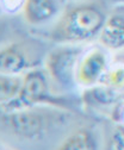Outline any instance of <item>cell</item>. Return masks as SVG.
<instances>
[{"label": "cell", "instance_id": "6da1fadb", "mask_svg": "<svg viewBox=\"0 0 124 150\" xmlns=\"http://www.w3.org/2000/svg\"><path fill=\"white\" fill-rule=\"evenodd\" d=\"M103 12L93 5H79L63 14L54 30L59 42H81L91 38L105 24Z\"/></svg>", "mask_w": 124, "mask_h": 150}, {"label": "cell", "instance_id": "7a4b0ae2", "mask_svg": "<svg viewBox=\"0 0 124 150\" xmlns=\"http://www.w3.org/2000/svg\"><path fill=\"white\" fill-rule=\"evenodd\" d=\"M48 97V83L44 75L38 70H31L26 74L22 82L19 96L13 101L7 104L11 107L31 106L40 101L45 100Z\"/></svg>", "mask_w": 124, "mask_h": 150}, {"label": "cell", "instance_id": "3957f363", "mask_svg": "<svg viewBox=\"0 0 124 150\" xmlns=\"http://www.w3.org/2000/svg\"><path fill=\"white\" fill-rule=\"evenodd\" d=\"M106 69V57L103 51L94 49L88 52L79 63L77 78L84 85H93L103 78Z\"/></svg>", "mask_w": 124, "mask_h": 150}, {"label": "cell", "instance_id": "277c9868", "mask_svg": "<svg viewBox=\"0 0 124 150\" xmlns=\"http://www.w3.org/2000/svg\"><path fill=\"white\" fill-rule=\"evenodd\" d=\"M9 124L17 135L25 138L37 137L44 129L42 116L29 111L12 113L9 118Z\"/></svg>", "mask_w": 124, "mask_h": 150}, {"label": "cell", "instance_id": "5b68a950", "mask_svg": "<svg viewBox=\"0 0 124 150\" xmlns=\"http://www.w3.org/2000/svg\"><path fill=\"white\" fill-rule=\"evenodd\" d=\"M74 62L75 52L69 49H62L50 56L48 66L55 80L61 83H68L74 70Z\"/></svg>", "mask_w": 124, "mask_h": 150}, {"label": "cell", "instance_id": "8992f818", "mask_svg": "<svg viewBox=\"0 0 124 150\" xmlns=\"http://www.w3.org/2000/svg\"><path fill=\"white\" fill-rule=\"evenodd\" d=\"M56 13V4L54 0H25L24 16L28 23L41 24Z\"/></svg>", "mask_w": 124, "mask_h": 150}, {"label": "cell", "instance_id": "52a82bcc", "mask_svg": "<svg viewBox=\"0 0 124 150\" xmlns=\"http://www.w3.org/2000/svg\"><path fill=\"white\" fill-rule=\"evenodd\" d=\"M100 42L110 49L124 47V18L112 16L105 22L100 31Z\"/></svg>", "mask_w": 124, "mask_h": 150}, {"label": "cell", "instance_id": "ba28073f", "mask_svg": "<svg viewBox=\"0 0 124 150\" xmlns=\"http://www.w3.org/2000/svg\"><path fill=\"white\" fill-rule=\"evenodd\" d=\"M25 57L18 48L7 47L0 52V70L4 75L18 74L25 68Z\"/></svg>", "mask_w": 124, "mask_h": 150}, {"label": "cell", "instance_id": "9c48e42d", "mask_svg": "<svg viewBox=\"0 0 124 150\" xmlns=\"http://www.w3.org/2000/svg\"><path fill=\"white\" fill-rule=\"evenodd\" d=\"M96 142L93 139V136L85 130H80L78 132L69 136L61 145L60 149L63 150H88L94 149Z\"/></svg>", "mask_w": 124, "mask_h": 150}, {"label": "cell", "instance_id": "30bf717a", "mask_svg": "<svg viewBox=\"0 0 124 150\" xmlns=\"http://www.w3.org/2000/svg\"><path fill=\"white\" fill-rule=\"evenodd\" d=\"M22 89V82L17 79L12 78L11 75H1L0 78V99L1 104H10L19 96Z\"/></svg>", "mask_w": 124, "mask_h": 150}, {"label": "cell", "instance_id": "8fae6325", "mask_svg": "<svg viewBox=\"0 0 124 150\" xmlns=\"http://www.w3.org/2000/svg\"><path fill=\"white\" fill-rule=\"evenodd\" d=\"M101 79H105L104 82L111 88L119 89L124 87V67H113L109 71H106Z\"/></svg>", "mask_w": 124, "mask_h": 150}, {"label": "cell", "instance_id": "7c38bea8", "mask_svg": "<svg viewBox=\"0 0 124 150\" xmlns=\"http://www.w3.org/2000/svg\"><path fill=\"white\" fill-rule=\"evenodd\" d=\"M110 148L124 150V125H120L115 130V132L111 137Z\"/></svg>", "mask_w": 124, "mask_h": 150}, {"label": "cell", "instance_id": "4fadbf2b", "mask_svg": "<svg viewBox=\"0 0 124 150\" xmlns=\"http://www.w3.org/2000/svg\"><path fill=\"white\" fill-rule=\"evenodd\" d=\"M113 117L117 122H119L122 125H124V97L120 100V103L118 104V106L116 107V111L113 113Z\"/></svg>", "mask_w": 124, "mask_h": 150}]
</instances>
